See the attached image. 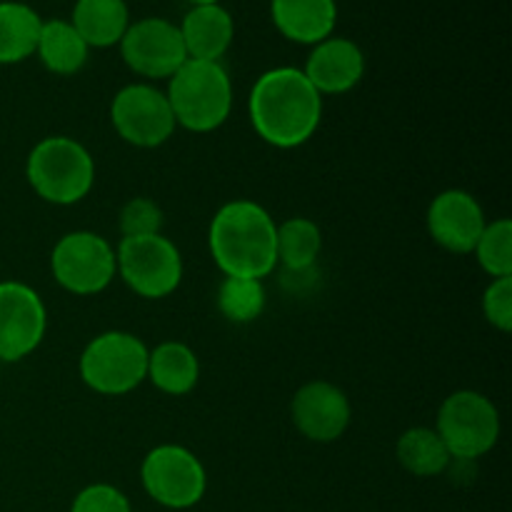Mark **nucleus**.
I'll return each instance as SVG.
<instances>
[{
    "label": "nucleus",
    "mask_w": 512,
    "mask_h": 512,
    "mask_svg": "<svg viewBox=\"0 0 512 512\" xmlns=\"http://www.w3.org/2000/svg\"><path fill=\"white\" fill-rule=\"evenodd\" d=\"M248 108L255 133L275 148L308 143L323 118V98L298 68H273L260 75Z\"/></svg>",
    "instance_id": "obj_1"
},
{
    "label": "nucleus",
    "mask_w": 512,
    "mask_h": 512,
    "mask_svg": "<svg viewBox=\"0 0 512 512\" xmlns=\"http://www.w3.org/2000/svg\"><path fill=\"white\" fill-rule=\"evenodd\" d=\"M278 225L270 213L250 200L223 205L210 225V253L225 275L265 278L278 265Z\"/></svg>",
    "instance_id": "obj_2"
},
{
    "label": "nucleus",
    "mask_w": 512,
    "mask_h": 512,
    "mask_svg": "<svg viewBox=\"0 0 512 512\" xmlns=\"http://www.w3.org/2000/svg\"><path fill=\"white\" fill-rule=\"evenodd\" d=\"M168 103L175 123L193 133H210L228 120L233 108V83L215 60H185L170 78Z\"/></svg>",
    "instance_id": "obj_3"
},
{
    "label": "nucleus",
    "mask_w": 512,
    "mask_h": 512,
    "mask_svg": "<svg viewBox=\"0 0 512 512\" xmlns=\"http://www.w3.org/2000/svg\"><path fill=\"white\" fill-rule=\"evenodd\" d=\"M25 175L43 200L55 205H73L93 188L95 165L78 140L55 135L40 140L30 150Z\"/></svg>",
    "instance_id": "obj_4"
},
{
    "label": "nucleus",
    "mask_w": 512,
    "mask_h": 512,
    "mask_svg": "<svg viewBox=\"0 0 512 512\" xmlns=\"http://www.w3.org/2000/svg\"><path fill=\"white\" fill-rule=\"evenodd\" d=\"M148 348L130 333H103L80 355V378L100 395H125L148 375Z\"/></svg>",
    "instance_id": "obj_5"
},
{
    "label": "nucleus",
    "mask_w": 512,
    "mask_h": 512,
    "mask_svg": "<svg viewBox=\"0 0 512 512\" xmlns=\"http://www.w3.org/2000/svg\"><path fill=\"white\" fill-rule=\"evenodd\" d=\"M440 440L453 460H475L493 450L500 435V418L495 405L473 390L453 393L438 413Z\"/></svg>",
    "instance_id": "obj_6"
},
{
    "label": "nucleus",
    "mask_w": 512,
    "mask_h": 512,
    "mask_svg": "<svg viewBox=\"0 0 512 512\" xmlns=\"http://www.w3.org/2000/svg\"><path fill=\"white\" fill-rule=\"evenodd\" d=\"M115 265L125 285L140 298L150 300L170 295L183 278V260L178 248L163 235L123 238L115 253Z\"/></svg>",
    "instance_id": "obj_7"
},
{
    "label": "nucleus",
    "mask_w": 512,
    "mask_h": 512,
    "mask_svg": "<svg viewBox=\"0 0 512 512\" xmlns=\"http://www.w3.org/2000/svg\"><path fill=\"white\" fill-rule=\"evenodd\" d=\"M140 478L145 493L165 508H193L205 495L203 465L180 445H160L150 450L140 468Z\"/></svg>",
    "instance_id": "obj_8"
},
{
    "label": "nucleus",
    "mask_w": 512,
    "mask_h": 512,
    "mask_svg": "<svg viewBox=\"0 0 512 512\" xmlns=\"http://www.w3.org/2000/svg\"><path fill=\"white\" fill-rule=\"evenodd\" d=\"M53 275L65 290L75 295H95L105 290L118 273L115 253L108 240L95 233H70L53 248Z\"/></svg>",
    "instance_id": "obj_9"
},
{
    "label": "nucleus",
    "mask_w": 512,
    "mask_h": 512,
    "mask_svg": "<svg viewBox=\"0 0 512 512\" xmlns=\"http://www.w3.org/2000/svg\"><path fill=\"white\" fill-rule=\"evenodd\" d=\"M110 118L120 138L138 148H158L178 125L168 98L153 85H128L120 90L110 105Z\"/></svg>",
    "instance_id": "obj_10"
},
{
    "label": "nucleus",
    "mask_w": 512,
    "mask_h": 512,
    "mask_svg": "<svg viewBox=\"0 0 512 512\" xmlns=\"http://www.w3.org/2000/svg\"><path fill=\"white\" fill-rule=\"evenodd\" d=\"M120 53L133 73L145 78H173L188 60L180 28L165 18H143L128 25Z\"/></svg>",
    "instance_id": "obj_11"
},
{
    "label": "nucleus",
    "mask_w": 512,
    "mask_h": 512,
    "mask_svg": "<svg viewBox=\"0 0 512 512\" xmlns=\"http://www.w3.org/2000/svg\"><path fill=\"white\" fill-rule=\"evenodd\" d=\"M45 335L40 295L23 283H0V360L15 363L33 353Z\"/></svg>",
    "instance_id": "obj_12"
},
{
    "label": "nucleus",
    "mask_w": 512,
    "mask_h": 512,
    "mask_svg": "<svg viewBox=\"0 0 512 512\" xmlns=\"http://www.w3.org/2000/svg\"><path fill=\"white\" fill-rule=\"evenodd\" d=\"M485 215L478 200L465 190H445L428 210V230L450 253H473L485 230Z\"/></svg>",
    "instance_id": "obj_13"
},
{
    "label": "nucleus",
    "mask_w": 512,
    "mask_h": 512,
    "mask_svg": "<svg viewBox=\"0 0 512 512\" xmlns=\"http://www.w3.org/2000/svg\"><path fill=\"white\" fill-rule=\"evenodd\" d=\"M293 423L315 443H333L348 430L350 403L335 385L315 380L303 385L293 398Z\"/></svg>",
    "instance_id": "obj_14"
},
{
    "label": "nucleus",
    "mask_w": 512,
    "mask_h": 512,
    "mask_svg": "<svg viewBox=\"0 0 512 512\" xmlns=\"http://www.w3.org/2000/svg\"><path fill=\"white\" fill-rule=\"evenodd\" d=\"M365 55L353 40L325 38L313 45L303 75L320 95H340L353 90L363 80Z\"/></svg>",
    "instance_id": "obj_15"
},
{
    "label": "nucleus",
    "mask_w": 512,
    "mask_h": 512,
    "mask_svg": "<svg viewBox=\"0 0 512 512\" xmlns=\"http://www.w3.org/2000/svg\"><path fill=\"white\" fill-rule=\"evenodd\" d=\"M178 28L190 60H215V63H220L235 35L233 15L220 3L193 5L185 13L183 25H178Z\"/></svg>",
    "instance_id": "obj_16"
},
{
    "label": "nucleus",
    "mask_w": 512,
    "mask_h": 512,
    "mask_svg": "<svg viewBox=\"0 0 512 512\" xmlns=\"http://www.w3.org/2000/svg\"><path fill=\"white\" fill-rule=\"evenodd\" d=\"M270 15L280 33L293 43L318 45L338 23L335 0H270Z\"/></svg>",
    "instance_id": "obj_17"
},
{
    "label": "nucleus",
    "mask_w": 512,
    "mask_h": 512,
    "mask_svg": "<svg viewBox=\"0 0 512 512\" xmlns=\"http://www.w3.org/2000/svg\"><path fill=\"white\" fill-rule=\"evenodd\" d=\"M88 48H110L120 43L130 25L125 0H78L70 20Z\"/></svg>",
    "instance_id": "obj_18"
},
{
    "label": "nucleus",
    "mask_w": 512,
    "mask_h": 512,
    "mask_svg": "<svg viewBox=\"0 0 512 512\" xmlns=\"http://www.w3.org/2000/svg\"><path fill=\"white\" fill-rule=\"evenodd\" d=\"M88 45L80 38L78 30L70 25V20H48L40 25L38 53L40 63L55 75H73L88 60Z\"/></svg>",
    "instance_id": "obj_19"
},
{
    "label": "nucleus",
    "mask_w": 512,
    "mask_h": 512,
    "mask_svg": "<svg viewBox=\"0 0 512 512\" xmlns=\"http://www.w3.org/2000/svg\"><path fill=\"white\" fill-rule=\"evenodd\" d=\"M200 375L198 358L183 343H163L148 355V375L158 390L168 395H185L195 388Z\"/></svg>",
    "instance_id": "obj_20"
},
{
    "label": "nucleus",
    "mask_w": 512,
    "mask_h": 512,
    "mask_svg": "<svg viewBox=\"0 0 512 512\" xmlns=\"http://www.w3.org/2000/svg\"><path fill=\"white\" fill-rule=\"evenodd\" d=\"M40 15L30 5L3 0L0 3V65H13L30 58L38 48Z\"/></svg>",
    "instance_id": "obj_21"
},
{
    "label": "nucleus",
    "mask_w": 512,
    "mask_h": 512,
    "mask_svg": "<svg viewBox=\"0 0 512 512\" xmlns=\"http://www.w3.org/2000/svg\"><path fill=\"white\" fill-rule=\"evenodd\" d=\"M398 460L408 473L418 478H433L445 473L453 458L435 430L413 428L398 440Z\"/></svg>",
    "instance_id": "obj_22"
},
{
    "label": "nucleus",
    "mask_w": 512,
    "mask_h": 512,
    "mask_svg": "<svg viewBox=\"0 0 512 512\" xmlns=\"http://www.w3.org/2000/svg\"><path fill=\"white\" fill-rule=\"evenodd\" d=\"M320 245H323L320 228L308 218L285 220L278 228V238H275L278 260L285 265L288 273L313 270L315 258L320 253Z\"/></svg>",
    "instance_id": "obj_23"
},
{
    "label": "nucleus",
    "mask_w": 512,
    "mask_h": 512,
    "mask_svg": "<svg viewBox=\"0 0 512 512\" xmlns=\"http://www.w3.org/2000/svg\"><path fill=\"white\" fill-rule=\"evenodd\" d=\"M218 308L230 323H253L265 308L263 283L255 278H228L218 290Z\"/></svg>",
    "instance_id": "obj_24"
},
{
    "label": "nucleus",
    "mask_w": 512,
    "mask_h": 512,
    "mask_svg": "<svg viewBox=\"0 0 512 512\" xmlns=\"http://www.w3.org/2000/svg\"><path fill=\"white\" fill-rule=\"evenodd\" d=\"M478 263L493 278H512V223L508 218L485 225L478 245Z\"/></svg>",
    "instance_id": "obj_25"
},
{
    "label": "nucleus",
    "mask_w": 512,
    "mask_h": 512,
    "mask_svg": "<svg viewBox=\"0 0 512 512\" xmlns=\"http://www.w3.org/2000/svg\"><path fill=\"white\" fill-rule=\"evenodd\" d=\"M163 228V210L148 198H135L120 210V233L123 238H145L160 235Z\"/></svg>",
    "instance_id": "obj_26"
},
{
    "label": "nucleus",
    "mask_w": 512,
    "mask_h": 512,
    "mask_svg": "<svg viewBox=\"0 0 512 512\" xmlns=\"http://www.w3.org/2000/svg\"><path fill=\"white\" fill-rule=\"evenodd\" d=\"M483 310L490 325L503 333L512 330V278H495L483 295Z\"/></svg>",
    "instance_id": "obj_27"
},
{
    "label": "nucleus",
    "mask_w": 512,
    "mask_h": 512,
    "mask_svg": "<svg viewBox=\"0 0 512 512\" xmlns=\"http://www.w3.org/2000/svg\"><path fill=\"white\" fill-rule=\"evenodd\" d=\"M70 512H130V503L113 485H90L80 490Z\"/></svg>",
    "instance_id": "obj_28"
},
{
    "label": "nucleus",
    "mask_w": 512,
    "mask_h": 512,
    "mask_svg": "<svg viewBox=\"0 0 512 512\" xmlns=\"http://www.w3.org/2000/svg\"><path fill=\"white\" fill-rule=\"evenodd\" d=\"M190 5H213V3H218V0H188Z\"/></svg>",
    "instance_id": "obj_29"
}]
</instances>
